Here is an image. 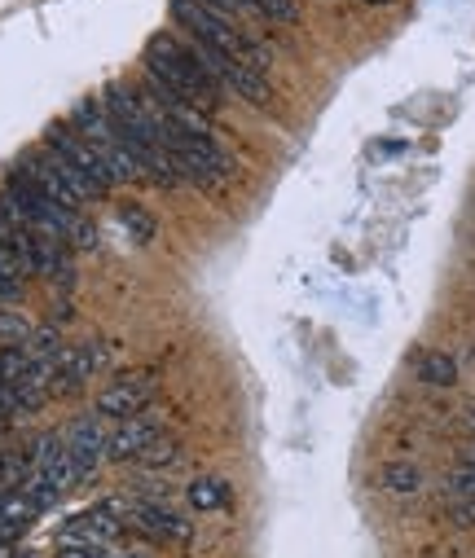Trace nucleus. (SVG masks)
<instances>
[{
  "label": "nucleus",
  "mask_w": 475,
  "mask_h": 558,
  "mask_svg": "<svg viewBox=\"0 0 475 558\" xmlns=\"http://www.w3.org/2000/svg\"><path fill=\"white\" fill-rule=\"evenodd\" d=\"M0 277H14V282H22V277H27V269H22V260H18V251L5 247V242H0Z\"/></svg>",
  "instance_id": "412c9836"
},
{
  "label": "nucleus",
  "mask_w": 475,
  "mask_h": 558,
  "mask_svg": "<svg viewBox=\"0 0 475 558\" xmlns=\"http://www.w3.org/2000/svg\"><path fill=\"white\" fill-rule=\"evenodd\" d=\"M154 392H159V383H154V374H119L115 383H106L102 392H97L93 409L102 418H132L141 414V409L154 405Z\"/></svg>",
  "instance_id": "6e6552de"
},
{
  "label": "nucleus",
  "mask_w": 475,
  "mask_h": 558,
  "mask_svg": "<svg viewBox=\"0 0 475 558\" xmlns=\"http://www.w3.org/2000/svg\"><path fill=\"white\" fill-rule=\"evenodd\" d=\"M141 71L154 75L159 84H168L172 93H181L190 106L207 110V115H216L220 110V97H225V88L212 71L203 66V58L194 53V44L168 36V31H154L146 40V53H141Z\"/></svg>",
  "instance_id": "f257e3e1"
},
{
  "label": "nucleus",
  "mask_w": 475,
  "mask_h": 558,
  "mask_svg": "<svg viewBox=\"0 0 475 558\" xmlns=\"http://www.w3.org/2000/svg\"><path fill=\"white\" fill-rule=\"evenodd\" d=\"M18 172H27L31 181H36L49 198H58L62 207H71V211H84V203H93L97 198V189L84 181L80 172H75L66 159H58V154L49 150V145H31L27 154H22V163H18Z\"/></svg>",
  "instance_id": "7ed1b4c3"
},
{
  "label": "nucleus",
  "mask_w": 475,
  "mask_h": 558,
  "mask_svg": "<svg viewBox=\"0 0 475 558\" xmlns=\"http://www.w3.org/2000/svg\"><path fill=\"white\" fill-rule=\"evenodd\" d=\"M185 501H190L194 510H203V515H207V510H225L229 501H234V488H229L220 475H198L194 484L185 488Z\"/></svg>",
  "instance_id": "ddd939ff"
},
{
  "label": "nucleus",
  "mask_w": 475,
  "mask_h": 558,
  "mask_svg": "<svg viewBox=\"0 0 475 558\" xmlns=\"http://www.w3.org/2000/svg\"><path fill=\"white\" fill-rule=\"evenodd\" d=\"M18 488H22V493H27V501H31V506H36V510H40V515H44V510H53V506H58V501L66 497V493H62V488H58V484H53V479H49V475H40V471H31V475H27V479H22V484H18Z\"/></svg>",
  "instance_id": "a211bd4d"
},
{
  "label": "nucleus",
  "mask_w": 475,
  "mask_h": 558,
  "mask_svg": "<svg viewBox=\"0 0 475 558\" xmlns=\"http://www.w3.org/2000/svg\"><path fill=\"white\" fill-rule=\"evenodd\" d=\"M0 558H31V554H22L18 541H0Z\"/></svg>",
  "instance_id": "b1692460"
},
{
  "label": "nucleus",
  "mask_w": 475,
  "mask_h": 558,
  "mask_svg": "<svg viewBox=\"0 0 475 558\" xmlns=\"http://www.w3.org/2000/svg\"><path fill=\"white\" fill-rule=\"evenodd\" d=\"M185 462V444L176 435H159L150 449L137 453V466H150V471H172V466Z\"/></svg>",
  "instance_id": "dca6fc26"
},
{
  "label": "nucleus",
  "mask_w": 475,
  "mask_h": 558,
  "mask_svg": "<svg viewBox=\"0 0 475 558\" xmlns=\"http://www.w3.org/2000/svg\"><path fill=\"white\" fill-rule=\"evenodd\" d=\"M172 18H176L181 31H190V40L212 44V49H220V53H234L238 62H247L251 71H260V75L269 71V58H264L242 31H234V18L216 14V9L203 5V0H172Z\"/></svg>",
  "instance_id": "f03ea898"
},
{
  "label": "nucleus",
  "mask_w": 475,
  "mask_h": 558,
  "mask_svg": "<svg viewBox=\"0 0 475 558\" xmlns=\"http://www.w3.org/2000/svg\"><path fill=\"white\" fill-rule=\"evenodd\" d=\"M22 352H27L31 361H58L66 352V339L53 321H44V326H31V334L22 339Z\"/></svg>",
  "instance_id": "2eb2a0df"
},
{
  "label": "nucleus",
  "mask_w": 475,
  "mask_h": 558,
  "mask_svg": "<svg viewBox=\"0 0 475 558\" xmlns=\"http://www.w3.org/2000/svg\"><path fill=\"white\" fill-rule=\"evenodd\" d=\"M462 466H467V471L475 475V453H471V457H467V462H462Z\"/></svg>",
  "instance_id": "a878e982"
},
{
  "label": "nucleus",
  "mask_w": 475,
  "mask_h": 558,
  "mask_svg": "<svg viewBox=\"0 0 475 558\" xmlns=\"http://www.w3.org/2000/svg\"><path fill=\"white\" fill-rule=\"evenodd\" d=\"M110 558H146V554H115V550H110Z\"/></svg>",
  "instance_id": "393cba45"
},
{
  "label": "nucleus",
  "mask_w": 475,
  "mask_h": 558,
  "mask_svg": "<svg viewBox=\"0 0 475 558\" xmlns=\"http://www.w3.org/2000/svg\"><path fill=\"white\" fill-rule=\"evenodd\" d=\"M203 5H212L216 14L234 18V14H242V9H251V0H203Z\"/></svg>",
  "instance_id": "5701e85b"
},
{
  "label": "nucleus",
  "mask_w": 475,
  "mask_h": 558,
  "mask_svg": "<svg viewBox=\"0 0 475 558\" xmlns=\"http://www.w3.org/2000/svg\"><path fill=\"white\" fill-rule=\"evenodd\" d=\"M159 435H163V414L159 409H141V414H132V418H119L115 431H110L106 457L110 462H137V453L150 449Z\"/></svg>",
  "instance_id": "1a4fd4ad"
},
{
  "label": "nucleus",
  "mask_w": 475,
  "mask_h": 558,
  "mask_svg": "<svg viewBox=\"0 0 475 558\" xmlns=\"http://www.w3.org/2000/svg\"><path fill=\"white\" fill-rule=\"evenodd\" d=\"M106 449H110V431L102 427V414H97V409H88V414H80L66 427V453H71L80 484L102 471V462H110Z\"/></svg>",
  "instance_id": "423d86ee"
},
{
  "label": "nucleus",
  "mask_w": 475,
  "mask_h": 558,
  "mask_svg": "<svg viewBox=\"0 0 475 558\" xmlns=\"http://www.w3.org/2000/svg\"><path fill=\"white\" fill-rule=\"evenodd\" d=\"M106 361H110V343H102V339L66 343V352L58 356V374H53V396L84 392V383L97 370H106Z\"/></svg>",
  "instance_id": "0eeeda50"
},
{
  "label": "nucleus",
  "mask_w": 475,
  "mask_h": 558,
  "mask_svg": "<svg viewBox=\"0 0 475 558\" xmlns=\"http://www.w3.org/2000/svg\"><path fill=\"white\" fill-rule=\"evenodd\" d=\"M251 9L269 22H300V5L295 0H251Z\"/></svg>",
  "instance_id": "aec40b11"
},
{
  "label": "nucleus",
  "mask_w": 475,
  "mask_h": 558,
  "mask_svg": "<svg viewBox=\"0 0 475 558\" xmlns=\"http://www.w3.org/2000/svg\"><path fill=\"white\" fill-rule=\"evenodd\" d=\"M58 558H110V545H58Z\"/></svg>",
  "instance_id": "4be33fe9"
},
{
  "label": "nucleus",
  "mask_w": 475,
  "mask_h": 558,
  "mask_svg": "<svg viewBox=\"0 0 475 558\" xmlns=\"http://www.w3.org/2000/svg\"><path fill=\"white\" fill-rule=\"evenodd\" d=\"M75 132H80L84 141H93L97 150H110V145H124V132L119 124L110 119L106 102H97V97H80V102L71 106V119H66Z\"/></svg>",
  "instance_id": "9d476101"
},
{
  "label": "nucleus",
  "mask_w": 475,
  "mask_h": 558,
  "mask_svg": "<svg viewBox=\"0 0 475 558\" xmlns=\"http://www.w3.org/2000/svg\"><path fill=\"white\" fill-rule=\"evenodd\" d=\"M383 488L392 497H414V493H423V471L414 462H388L383 466Z\"/></svg>",
  "instance_id": "f3484780"
},
{
  "label": "nucleus",
  "mask_w": 475,
  "mask_h": 558,
  "mask_svg": "<svg viewBox=\"0 0 475 558\" xmlns=\"http://www.w3.org/2000/svg\"><path fill=\"white\" fill-rule=\"evenodd\" d=\"M366 5H392V0H366Z\"/></svg>",
  "instance_id": "bb28decb"
},
{
  "label": "nucleus",
  "mask_w": 475,
  "mask_h": 558,
  "mask_svg": "<svg viewBox=\"0 0 475 558\" xmlns=\"http://www.w3.org/2000/svg\"><path fill=\"white\" fill-rule=\"evenodd\" d=\"M128 528L154 545H190L194 523L176 515L163 497H128Z\"/></svg>",
  "instance_id": "39448f33"
},
{
  "label": "nucleus",
  "mask_w": 475,
  "mask_h": 558,
  "mask_svg": "<svg viewBox=\"0 0 475 558\" xmlns=\"http://www.w3.org/2000/svg\"><path fill=\"white\" fill-rule=\"evenodd\" d=\"M414 374H418V383H427V387H454L458 383V361L449 352H423L414 361Z\"/></svg>",
  "instance_id": "4468645a"
},
{
  "label": "nucleus",
  "mask_w": 475,
  "mask_h": 558,
  "mask_svg": "<svg viewBox=\"0 0 475 558\" xmlns=\"http://www.w3.org/2000/svg\"><path fill=\"white\" fill-rule=\"evenodd\" d=\"M27 453H31V466H36L40 475H49L53 484L62 488V493H71V488L80 484V475H75L71 453H66V435H58V431H44Z\"/></svg>",
  "instance_id": "9b49d317"
},
{
  "label": "nucleus",
  "mask_w": 475,
  "mask_h": 558,
  "mask_svg": "<svg viewBox=\"0 0 475 558\" xmlns=\"http://www.w3.org/2000/svg\"><path fill=\"white\" fill-rule=\"evenodd\" d=\"M119 225H124V233L132 242H154V233H159V220H154L146 207H137V203L119 207Z\"/></svg>",
  "instance_id": "6ab92c4d"
},
{
  "label": "nucleus",
  "mask_w": 475,
  "mask_h": 558,
  "mask_svg": "<svg viewBox=\"0 0 475 558\" xmlns=\"http://www.w3.org/2000/svg\"><path fill=\"white\" fill-rule=\"evenodd\" d=\"M40 145H49V150L58 154V159L71 163L75 172H80L84 181L97 189V198H106L110 189H115V176H110V167H106V159H102V150H97L93 141H84L71 124H49V128H44V141H40Z\"/></svg>",
  "instance_id": "20e7f679"
},
{
  "label": "nucleus",
  "mask_w": 475,
  "mask_h": 558,
  "mask_svg": "<svg viewBox=\"0 0 475 558\" xmlns=\"http://www.w3.org/2000/svg\"><path fill=\"white\" fill-rule=\"evenodd\" d=\"M36 519L40 510L31 506L22 488H0V541H18Z\"/></svg>",
  "instance_id": "f8f14e48"
}]
</instances>
